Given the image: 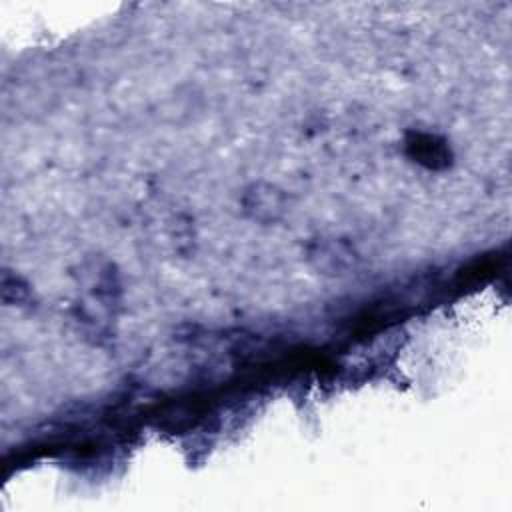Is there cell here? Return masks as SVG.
Returning a JSON list of instances; mask_svg holds the SVG:
<instances>
[{"instance_id": "6da1fadb", "label": "cell", "mask_w": 512, "mask_h": 512, "mask_svg": "<svg viewBox=\"0 0 512 512\" xmlns=\"http://www.w3.org/2000/svg\"><path fill=\"white\" fill-rule=\"evenodd\" d=\"M308 262L326 276H344L358 264L356 250L340 238H318L308 246Z\"/></svg>"}, {"instance_id": "7a4b0ae2", "label": "cell", "mask_w": 512, "mask_h": 512, "mask_svg": "<svg viewBox=\"0 0 512 512\" xmlns=\"http://www.w3.org/2000/svg\"><path fill=\"white\" fill-rule=\"evenodd\" d=\"M242 208L246 216H250L256 222L270 224L280 220L288 210V196L284 190H280L274 184L258 182L246 188L242 194Z\"/></svg>"}, {"instance_id": "3957f363", "label": "cell", "mask_w": 512, "mask_h": 512, "mask_svg": "<svg viewBox=\"0 0 512 512\" xmlns=\"http://www.w3.org/2000/svg\"><path fill=\"white\" fill-rule=\"evenodd\" d=\"M408 146L412 148L414 158H418V162H422V164H426L430 168L444 166L446 160H448V148L436 136L416 134L414 140Z\"/></svg>"}]
</instances>
